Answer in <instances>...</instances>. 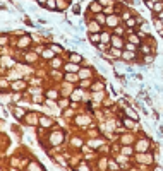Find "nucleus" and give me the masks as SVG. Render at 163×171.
<instances>
[{"label":"nucleus","mask_w":163,"mask_h":171,"mask_svg":"<svg viewBox=\"0 0 163 171\" xmlns=\"http://www.w3.org/2000/svg\"><path fill=\"white\" fill-rule=\"evenodd\" d=\"M129 115H131V116H132L134 120H137V113H134L132 109H129Z\"/></svg>","instance_id":"1"},{"label":"nucleus","mask_w":163,"mask_h":171,"mask_svg":"<svg viewBox=\"0 0 163 171\" xmlns=\"http://www.w3.org/2000/svg\"><path fill=\"white\" fill-rule=\"evenodd\" d=\"M74 12H76V14H79V12H81V7H79V5H76V7H74Z\"/></svg>","instance_id":"2"},{"label":"nucleus","mask_w":163,"mask_h":171,"mask_svg":"<svg viewBox=\"0 0 163 171\" xmlns=\"http://www.w3.org/2000/svg\"><path fill=\"white\" fill-rule=\"evenodd\" d=\"M158 132H160V135L163 137V127H160V128H158Z\"/></svg>","instance_id":"3"}]
</instances>
